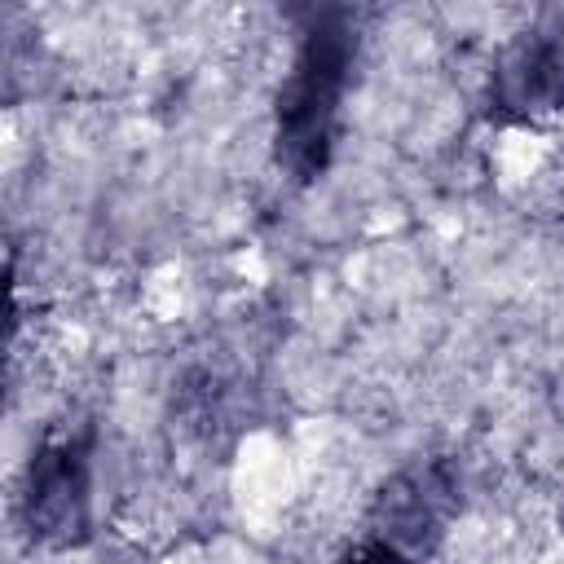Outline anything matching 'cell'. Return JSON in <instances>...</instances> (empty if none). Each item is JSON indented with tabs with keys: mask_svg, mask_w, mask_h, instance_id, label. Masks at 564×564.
I'll return each instance as SVG.
<instances>
[{
	"mask_svg": "<svg viewBox=\"0 0 564 564\" xmlns=\"http://www.w3.org/2000/svg\"><path fill=\"white\" fill-rule=\"evenodd\" d=\"M26 524L40 542L66 546L88 533V458L79 445H44L31 463Z\"/></svg>",
	"mask_w": 564,
	"mask_h": 564,
	"instance_id": "3",
	"label": "cell"
},
{
	"mask_svg": "<svg viewBox=\"0 0 564 564\" xmlns=\"http://www.w3.org/2000/svg\"><path fill=\"white\" fill-rule=\"evenodd\" d=\"M494 97L516 119L560 110L564 106V31L516 35L498 57Z\"/></svg>",
	"mask_w": 564,
	"mask_h": 564,
	"instance_id": "4",
	"label": "cell"
},
{
	"mask_svg": "<svg viewBox=\"0 0 564 564\" xmlns=\"http://www.w3.org/2000/svg\"><path fill=\"white\" fill-rule=\"evenodd\" d=\"M555 397H560V414H564V379H560V388H555Z\"/></svg>",
	"mask_w": 564,
	"mask_h": 564,
	"instance_id": "6",
	"label": "cell"
},
{
	"mask_svg": "<svg viewBox=\"0 0 564 564\" xmlns=\"http://www.w3.org/2000/svg\"><path fill=\"white\" fill-rule=\"evenodd\" d=\"M339 564H401V560H397V555H388L383 546H375V542H366V538H361V542H357Z\"/></svg>",
	"mask_w": 564,
	"mask_h": 564,
	"instance_id": "5",
	"label": "cell"
},
{
	"mask_svg": "<svg viewBox=\"0 0 564 564\" xmlns=\"http://www.w3.org/2000/svg\"><path fill=\"white\" fill-rule=\"evenodd\" d=\"M348 57H352L348 26L339 18H317V26H308L304 35L295 70L278 93V159L291 167L295 181L317 176L330 159Z\"/></svg>",
	"mask_w": 564,
	"mask_h": 564,
	"instance_id": "1",
	"label": "cell"
},
{
	"mask_svg": "<svg viewBox=\"0 0 564 564\" xmlns=\"http://www.w3.org/2000/svg\"><path fill=\"white\" fill-rule=\"evenodd\" d=\"M458 516V480L445 463H414L397 471L370 507L366 542L383 546L401 564H423L449 533V520Z\"/></svg>",
	"mask_w": 564,
	"mask_h": 564,
	"instance_id": "2",
	"label": "cell"
}]
</instances>
